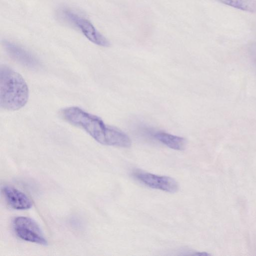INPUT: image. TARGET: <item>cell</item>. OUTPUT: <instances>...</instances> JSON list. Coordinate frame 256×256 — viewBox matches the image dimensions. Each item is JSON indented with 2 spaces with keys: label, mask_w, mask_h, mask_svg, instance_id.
I'll use <instances>...</instances> for the list:
<instances>
[{
  "label": "cell",
  "mask_w": 256,
  "mask_h": 256,
  "mask_svg": "<svg viewBox=\"0 0 256 256\" xmlns=\"http://www.w3.org/2000/svg\"><path fill=\"white\" fill-rule=\"evenodd\" d=\"M60 116L66 122L82 128L98 143L106 146L129 148L132 140L124 132L106 124L96 116L78 106L61 110Z\"/></svg>",
  "instance_id": "1"
},
{
  "label": "cell",
  "mask_w": 256,
  "mask_h": 256,
  "mask_svg": "<svg viewBox=\"0 0 256 256\" xmlns=\"http://www.w3.org/2000/svg\"><path fill=\"white\" fill-rule=\"evenodd\" d=\"M29 96L28 84L23 77L9 66L0 68V106L4 110H16L24 106Z\"/></svg>",
  "instance_id": "2"
},
{
  "label": "cell",
  "mask_w": 256,
  "mask_h": 256,
  "mask_svg": "<svg viewBox=\"0 0 256 256\" xmlns=\"http://www.w3.org/2000/svg\"><path fill=\"white\" fill-rule=\"evenodd\" d=\"M58 16L63 21L79 30L90 41L95 44L108 47V40L102 34L88 19L71 9L64 8L58 12Z\"/></svg>",
  "instance_id": "3"
},
{
  "label": "cell",
  "mask_w": 256,
  "mask_h": 256,
  "mask_svg": "<svg viewBox=\"0 0 256 256\" xmlns=\"http://www.w3.org/2000/svg\"><path fill=\"white\" fill-rule=\"evenodd\" d=\"M16 236L20 239L43 246L48 244L38 224L32 219L26 216H18L13 221Z\"/></svg>",
  "instance_id": "4"
},
{
  "label": "cell",
  "mask_w": 256,
  "mask_h": 256,
  "mask_svg": "<svg viewBox=\"0 0 256 256\" xmlns=\"http://www.w3.org/2000/svg\"><path fill=\"white\" fill-rule=\"evenodd\" d=\"M133 176L144 185L170 193L176 192L178 185L173 178L144 172H135Z\"/></svg>",
  "instance_id": "5"
},
{
  "label": "cell",
  "mask_w": 256,
  "mask_h": 256,
  "mask_svg": "<svg viewBox=\"0 0 256 256\" xmlns=\"http://www.w3.org/2000/svg\"><path fill=\"white\" fill-rule=\"evenodd\" d=\"M4 44L8 54L16 62L31 68L38 66V60L24 48L10 41H4Z\"/></svg>",
  "instance_id": "6"
},
{
  "label": "cell",
  "mask_w": 256,
  "mask_h": 256,
  "mask_svg": "<svg viewBox=\"0 0 256 256\" xmlns=\"http://www.w3.org/2000/svg\"><path fill=\"white\" fill-rule=\"evenodd\" d=\"M2 192L8 204L10 207L17 210H26L30 208L32 202L23 192L12 186H5Z\"/></svg>",
  "instance_id": "7"
},
{
  "label": "cell",
  "mask_w": 256,
  "mask_h": 256,
  "mask_svg": "<svg viewBox=\"0 0 256 256\" xmlns=\"http://www.w3.org/2000/svg\"><path fill=\"white\" fill-rule=\"evenodd\" d=\"M153 136L156 140L172 149L182 150L186 148V140L184 138L161 131L155 132Z\"/></svg>",
  "instance_id": "8"
},
{
  "label": "cell",
  "mask_w": 256,
  "mask_h": 256,
  "mask_svg": "<svg viewBox=\"0 0 256 256\" xmlns=\"http://www.w3.org/2000/svg\"><path fill=\"white\" fill-rule=\"evenodd\" d=\"M218 2L243 11L256 12V0H216Z\"/></svg>",
  "instance_id": "9"
},
{
  "label": "cell",
  "mask_w": 256,
  "mask_h": 256,
  "mask_svg": "<svg viewBox=\"0 0 256 256\" xmlns=\"http://www.w3.org/2000/svg\"><path fill=\"white\" fill-rule=\"evenodd\" d=\"M251 56L253 62L254 63L255 66H256V46L252 49L251 50Z\"/></svg>",
  "instance_id": "10"
},
{
  "label": "cell",
  "mask_w": 256,
  "mask_h": 256,
  "mask_svg": "<svg viewBox=\"0 0 256 256\" xmlns=\"http://www.w3.org/2000/svg\"><path fill=\"white\" fill-rule=\"evenodd\" d=\"M192 255H196V256H207L209 255L206 252H196L195 253H194Z\"/></svg>",
  "instance_id": "11"
}]
</instances>
